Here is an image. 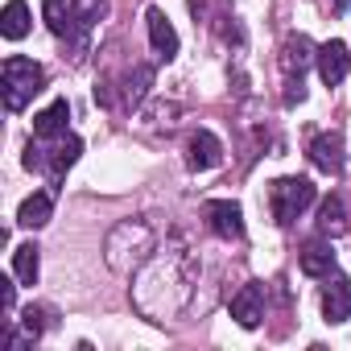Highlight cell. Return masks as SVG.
Masks as SVG:
<instances>
[{
  "instance_id": "cell-1",
  "label": "cell",
  "mask_w": 351,
  "mask_h": 351,
  "mask_svg": "<svg viewBox=\"0 0 351 351\" xmlns=\"http://www.w3.org/2000/svg\"><path fill=\"white\" fill-rule=\"evenodd\" d=\"M46 83V71L34 62V58H5V71H0V91H5V108L9 112H21Z\"/></svg>"
},
{
  "instance_id": "cell-2",
  "label": "cell",
  "mask_w": 351,
  "mask_h": 351,
  "mask_svg": "<svg viewBox=\"0 0 351 351\" xmlns=\"http://www.w3.org/2000/svg\"><path fill=\"white\" fill-rule=\"evenodd\" d=\"M310 203H314V182L310 178H277L273 191H269V207H273V219L281 228H289Z\"/></svg>"
},
{
  "instance_id": "cell-3",
  "label": "cell",
  "mask_w": 351,
  "mask_h": 351,
  "mask_svg": "<svg viewBox=\"0 0 351 351\" xmlns=\"http://www.w3.org/2000/svg\"><path fill=\"white\" fill-rule=\"evenodd\" d=\"M203 215H207V228H211L215 236H223V240H240V236H244V211H240L236 203L211 199V203L203 207Z\"/></svg>"
},
{
  "instance_id": "cell-4",
  "label": "cell",
  "mask_w": 351,
  "mask_h": 351,
  "mask_svg": "<svg viewBox=\"0 0 351 351\" xmlns=\"http://www.w3.org/2000/svg\"><path fill=\"white\" fill-rule=\"evenodd\" d=\"M318 75H322V83L326 87H339L343 79H347V66H351V54H347V46L343 42H326V46H318Z\"/></svg>"
},
{
  "instance_id": "cell-5",
  "label": "cell",
  "mask_w": 351,
  "mask_h": 351,
  "mask_svg": "<svg viewBox=\"0 0 351 351\" xmlns=\"http://www.w3.org/2000/svg\"><path fill=\"white\" fill-rule=\"evenodd\" d=\"M186 161H191V169H215V165L223 161L219 136L207 132V128H199V132L191 136V145H186Z\"/></svg>"
},
{
  "instance_id": "cell-6",
  "label": "cell",
  "mask_w": 351,
  "mask_h": 351,
  "mask_svg": "<svg viewBox=\"0 0 351 351\" xmlns=\"http://www.w3.org/2000/svg\"><path fill=\"white\" fill-rule=\"evenodd\" d=\"M232 318L240 322V326H261V318H265V289L252 281V285H244L236 298H232Z\"/></svg>"
},
{
  "instance_id": "cell-7",
  "label": "cell",
  "mask_w": 351,
  "mask_h": 351,
  "mask_svg": "<svg viewBox=\"0 0 351 351\" xmlns=\"http://www.w3.org/2000/svg\"><path fill=\"white\" fill-rule=\"evenodd\" d=\"M310 161L322 169V173H339L343 169V136L339 132H322L310 141Z\"/></svg>"
},
{
  "instance_id": "cell-8",
  "label": "cell",
  "mask_w": 351,
  "mask_h": 351,
  "mask_svg": "<svg viewBox=\"0 0 351 351\" xmlns=\"http://www.w3.org/2000/svg\"><path fill=\"white\" fill-rule=\"evenodd\" d=\"M145 21H149V42H153V50H157V58H173L178 54V34H173V25H169V17L161 13V9H149L145 13Z\"/></svg>"
},
{
  "instance_id": "cell-9",
  "label": "cell",
  "mask_w": 351,
  "mask_h": 351,
  "mask_svg": "<svg viewBox=\"0 0 351 351\" xmlns=\"http://www.w3.org/2000/svg\"><path fill=\"white\" fill-rule=\"evenodd\" d=\"M322 314H326V322H347L351 318V281L347 277H335L322 289Z\"/></svg>"
},
{
  "instance_id": "cell-10",
  "label": "cell",
  "mask_w": 351,
  "mask_h": 351,
  "mask_svg": "<svg viewBox=\"0 0 351 351\" xmlns=\"http://www.w3.org/2000/svg\"><path fill=\"white\" fill-rule=\"evenodd\" d=\"M310 62H318V50L310 46V38H289L285 42V50H281V66H285V75L289 79H302V71L310 66Z\"/></svg>"
},
{
  "instance_id": "cell-11",
  "label": "cell",
  "mask_w": 351,
  "mask_h": 351,
  "mask_svg": "<svg viewBox=\"0 0 351 351\" xmlns=\"http://www.w3.org/2000/svg\"><path fill=\"white\" fill-rule=\"evenodd\" d=\"M66 120H71V104H66V99H54L50 108H42V112L34 116V136H42V141L62 136V132H66Z\"/></svg>"
},
{
  "instance_id": "cell-12",
  "label": "cell",
  "mask_w": 351,
  "mask_h": 351,
  "mask_svg": "<svg viewBox=\"0 0 351 351\" xmlns=\"http://www.w3.org/2000/svg\"><path fill=\"white\" fill-rule=\"evenodd\" d=\"M318 232L330 236V240L347 232V203H343V195H326L322 199V207H318Z\"/></svg>"
},
{
  "instance_id": "cell-13",
  "label": "cell",
  "mask_w": 351,
  "mask_h": 351,
  "mask_svg": "<svg viewBox=\"0 0 351 351\" xmlns=\"http://www.w3.org/2000/svg\"><path fill=\"white\" fill-rule=\"evenodd\" d=\"M298 265H302V273H306V277H330V269H335V252H330V244H326V240H314V244H306V248H302Z\"/></svg>"
},
{
  "instance_id": "cell-14",
  "label": "cell",
  "mask_w": 351,
  "mask_h": 351,
  "mask_svg": "<svg viewBox=\"0 0 351 351\" xmlns=\"http://www.w3.org/2000/svg\"><path fill=\"white\" fill-rule=\"evenodd\" d=\"M50 211H54V191H38V195H29L21 203L17 223L21 228H42V223H50Z\"/></svg>"
},
{
  "instance_id": "cell-15",
  "label": "cell",
  "mask_w": 351,
  "mask_h": 351,
  "mask_svg": "<svg viewBox=\"0 0 351 351\" xmlns=\"http://www.w3.org/2000/svg\"><path fill=\"white\" fill-rule=\"evenodd\" d=\"M79 153H83V141H79V136H62V141L50 149V157H46V169H50V178H54V182H58L62 173H66V169L79 161Z\"/></svg>"
},
{
  "instance_id": "cell-16",
  "label": "cell",
  "mask_w": 351,
  "mask_h": 351,
  "mask_svg": "<svg viewBox=\"0 0 351 351\" xmlns=\"http://www.w3.org/2000/svg\"><path fill=\"white\" fill-rule=\"evenodd\" d=\"M0 34L9 42H21L29 34V5L25 0H9L5 5V13H0Z\"/></svg>"
},
{
  "instance_id": "cell-17",
  "label": "cell",
  "mask_w": 351,
  "mask_h": 351,
  "mask_svg": "<svg viewBox=\"0 0 351 351\" xmlns=\"http://www.w3.org/2000/svg\"><path fill=\"white\" fill-rule=\"evenodd\" d=\"M42 17H46L50 34H58V38H66L75 29V9H66L62 0H42Z\"/></svg>"
},
{
  "instance_id": "cell-18",
  "label": "cell",
  "mask_w": 351,
  "mask_h": 351,
  "mask_svg": "<svg viewBox=\"0 0 351 351\" xmlns=\"http://www.w3.org/2000/svg\"><path fill=\"white\" fill-rule=\"evenodd\" d=\"M13 277L21 285H34L38 281V248L34 244H17L13 248Z\"/></svg>"
},
{
  "instance_id": "cell-19",
  "label": "cell",
  "mask_w": 351,
  "mask_h": 351,
  "mask_svg": "<svg viewBox=\"0 0 351 351\" xmlns=\"http://www.w3.org/2000/svg\"><path fill=\"white\" fill-rule=\"evenodd\" d=\"M124 83H128V87H124V99H128V104L136 108V104H141V99L149 95V83H153V66H132Z\"/></svg>"
},
{
  "instance_id": "cell-20",
  "label": "cell",
  "mask_w": 351,
  "mask_h": 351,
  "mask_svg": "<svg viewBox=\"0 0 351 351\" xmlns=\"http://www.w3.org/2000/svg\"><path fill=\"white\" fill-rule=\"evenodd\" d=\"M104 13H108L104 0H75V29H91Z\"/></svg>"
},
{
  "instance_id": "cell-21",
  "label": "cell",
  "mask_w": 351,
  "mask_h": 351,
  "mask_svg": "<svg viewBox=\"0 0 351 351\" xmlns=\"http://www.w3.org/2000/svg\"><path fill=\"white\" fill-rule=\"evenodd\" d=\"M13 289H17V285H13L9 277H5V281H0V306H5L9 314H13V302H17V293H13Z\"/></svg>"
},
{
  "instance_id": "cell-22",
  "label": "cell",
  "mask_w": 351,
  "mask_h": 351,
  "mask_svg": "<svg viewBox=\"0 0 351 351\" xmlns=\"http://www.w3.org/2000/svg\"><path fill=\"white\" fill-rule=\"evenodd\" d=\"M25 330H29V335H34V339H38V335H42V310H34V306H29V310H25Z\"/></svg>"
},
{
  "instance_id": "cell-23",
  "label": "cell",
  "mask_w": 351,
  "mask_h": 351,
  "mask_svg": "<svg viewBox=\"0 0 351 351\" xmlns=\"http://www.w3.org/2000/svg\"><path fill=\"white\" fill-rule=\"evenodd\" d=\"M330 9H335V13H347V9H351V0H330Z\"/></svg>"
}]
</instances>
